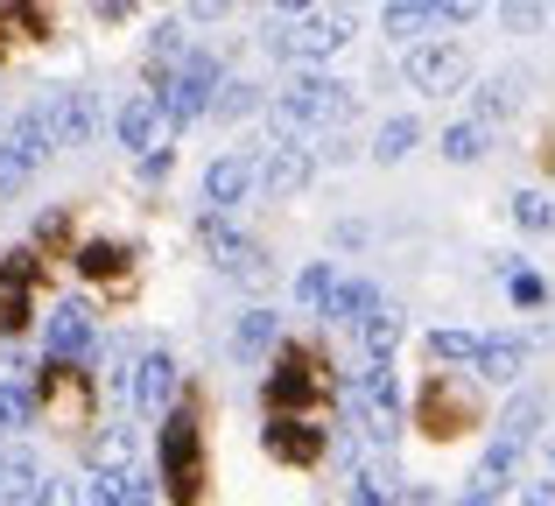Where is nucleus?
<instances>
[{"label": "nucleus", "mask_w": 555, "mask_h": 506, "mask_svg": "<svg viewBox=\"0 0 555 506\" xmlns=\"http://www.w3.org/2000/svg\"><path fill=\"white\" fill-rule=\"evenodd\" d=\"M274 106H282L302 134H324V127H345L359 113V92L345 78H324V70H296V78L282 85V99H274Z\"/></svg>", "instance_id": "obj_1"}, {"label": "nucleus", "mask_w": 555, "mask_h": 506, "mask_svg": "<svg viewBox=\"0 0 555 506\" xmlns=\"http://www.w3.org/2000/svg\"><path fill=\"white\" fill-rule=\"evenodd\" d=\"M155 465H163L169 499H197L204 493V429L197 408H169L163 429H155Z\"/></svg>", "instance_id": "obj_2"}, {"label": "nucleus", "mask_w": 555, "mask_h": 506, "mask_svg": "<svg viewBox=\"0 0 555 506\" xmlns=\"http://www.w3.org/2000/svg\"><path fill=\"white\" fill-rule=\"evenodd\" d=\"M218 85H225V64H218L211 50H190L183 64L169 70L163 85H155V99H163L169 127H190V120H204V113H211V99H218Z\"/></svg>", "instance_id": "obj_3"}, {"label": "nucleus", "mask_w": 555, "mask_h": 506, "mask_svg": "<svg viewBox=\"0 0 555 506\" xmlns=\"http://www.w3.org/2000/svg\"><path fill=\"white\" fill-rule=\"evenodd\" d=\"M401 78L415 85V92H429V99H443V92H464L472 85V50L464 42H415V50L401 56Z\"/></svg>", "instance_id": "obj_4"}, {"label": "nucleus", "mask_w": 555, "mask_h": 506, "mask_svg": "<svg viewBox=\"0 0 555 506\" xmlns=\"http://www.w3.org/2000/svg\"><path fill=\"white\" fill-rule=\"evenodd\" d=\"M36 120L50 127L56 148H85V141L99 134V99L85 92V85H56V92L36 99Z\"/></svg>", "instance_id": "obj_5"}, {"label": "nucleus", "mask_w": 555, "mask_h": 506, "mask_svg": "<svg viewBox=\"0 0 555 506\" xmlns=\"http://www.w3.org/2000/svg\"><path fill=\"white\" fill-rule=\"evenodd\" d=\"M42 352H50V366H78V359L99 352V316L85 310L78 296L56 302L50 316H42Z\"/></svg>", "instance_id": "obj_6"}, {"label": "nucleus", "mask_w": 555, "mask_h": 506, "mask_svg": "<svg viewBox=\"0 0 555 506\" xmlns=\"http://www.w3.org/2000/svg\"><path fill=\"white\" fill-rule=\"evenodd\" d=\"M197 239H204V254L218 260V274H232V282H260V274H268V247L246 239V233H232L225 219H211V211L197 219Z\"/></svg>", "instance_id": "obj_7"}, {"label": "nucleus", "mask_w": 555, "mask_h": 506, "mask_svg": "<svg viewBox=\"0 0 555 506\" xmlns=\"http://www.w3.org/2000/svg\"><path fill=\"white\" fill-rule=\"evenodd\" d=\"M113 134H120L127 155H141V163H149V155L169 148V134H177V127H169V113H163V99H155V92H134L120 113H113Z\"/></svg>", "instance_id": "obj_8"}, {"label": "nucleus", "mask_w": 555, "mask_h": 506, "mask_svg": "<svg viewBox=\"0 0 555 506\" xmlns=\"http://www.w3.org/2000/svg\"><path fill=\"white\" fill-rule=\"evenodd\" d=\"M254 191H260V163L254 155H218V163L204 169V205H211V219H225V211L246 205Z\"/></svg>", "instance_id": "obj_9"}, {"label": "nucleus", "mask_w": 555, "mask_h": 506, "mask_svg": "<svg viewBox=\"0 0 555 506\" xmlns=\"http://www.w3.org/2000/svg\"><path fill=\"white\" fill-rule=\"evenodd\" d=\"M260 443H268L274 465H317V457L331 451V437L310 423V415H268V437Z\"/></svg>", "instance_id": "obj_10"}, {"label": "nucleus", "mask_w": 555, "mask_h": 506, "mask_svg": "<svg viewBox=\"0 0 555 506\" xmlns=\"http://www.w3.org/2000/svg\"><path fill=\"white\" fill-rule=\"evenodd\" d=\"M177 387H183L177 359H169L163 345H149V352L134 359V408L141 415H169V408H177Z\"/></svg>", "instance_id": "obj_11"}, {"label": "nucleus", "mask_w": 555, "mask_h": 506, "mask_svg": "<svg viewBox=\"0 0 555 506\" xmlns=\"http://www.w3.org/2000/svg\"><path fill=\"white\" fill-rule=\"evenodd\" d=\"M317 394V359L310 352H282V366L268 373V415H302Z\"/></svg>", "instance_id": "obj_12"}, {"label": "nucleus", "mask_w": 555, "mask_h": 506, "mask_svg": "<svg viewBox=\"0 0 555 506\" xmlns=\"http://www.w3.org/2000/svg\"><path fill=\"white\" fill-rule=\"evenodd\" d=\"M317 177V148H268L260 155V197H296Z\"/></svg>", "instance_id": "obj_13"}, {"label": "nucleus", "mask_w": 555, "mask_h": 506, "mask_svg": "<svg viewBox=\"0 0 555 506\" xmlns=\"http://www.w3.org/2000/svg\"><path fill=\"white\" fill-rule=\"evenodd\" d=\"M28 274H36V260H28V254L0 260V338H14V330L28 324Z\"/></svg>", "instance_id": "obj_14"}, {"label": "nucleus", "mask_w": 555, "mask_h": 506, "mask_svg": "<svg viewBox=\"0 0 555 506\" xmlns=\"http://www.w3.org/2000/svg\"><path fill=\"white\" fill-rule=\"evenodd\" d=\"M331 324H352V330H366L373 324V316H379V288L366 282V274H345V282L338 288H331Z\"/></svg>", "instance_id": "obj_15"}, {"label": "nucleus", "mask_w": 555, "mask_h": 506, "mask_svg": "<svg viewBox=\"0 0 555 506\" xmlns=\"http://www.w3.org/2000/svg\"><path fill=\"white\" fill-rule=\"evenodd\" d=\"M514 479H520V443H500V437H492L486 457H478V471H472V493L478 499H500Z\"/></svg>", "instance_id": "obj_16"}, {"label": "nucleus", "mask_w": 555, "mask_h": 506, "mask_svg": "<svg viewBox=\"0 0 555 506\" xmlns=\"http://www.w3.org/2000/svg\"><path fill=\"white\" fill-rule=\"evenodd\" d=\"M520 373H528V338H486L478 345V380L514 387Z\"/></svg>", "instance_id": "obj_17"}, {"label": "nucleus", "mask_w": 555, "mask_h": 506, "mask_svg": "<svg viewBox=\"0 0 555 506\" xmlns=\"http://www.w3.org/2000/svg\"><path fill=\"white\" fill-rule=\"evenodd\" d=\"M542 423H548V394H542V387H528V394L506 401V415H500V443H534V437H542Z\"/></svg>", "instance_id": "obj_18"}, {"label": "nucleus", "mask_w": 555, "mask_h": 506, "mask_svg": "<svg viewBox=\"0 0 555 506\" xmlns=\"http://www.w3.org/2000/svg\"><path fill=\"white\" fill-rule=\"evenodd\" d=\"M36 493H42L36 451H0V506H28Z\"/></svg>", "instance_id": "obj_19"}, {"label": "nucleus", "mask_w": 555, "mask_h": 506, "mask_svg": "<svg viewBox=\"0 0 555 506\" xmlns=\"http://www.w3.org/2000/svg\"><path fill=\"white\" fill-rule=\"evenodd\" d=\"M8 155H14V163L28 169V177H36V169H42V163H50V155H56V141H50V127L36 120V106H28L22 120L8 127Z\"/></svg>", "instance_id": "obj_20"}, {"label": "nucleus", "mask_w": 555, "mask_h": 506, "mask_svg": "<svg viewBox=\"0 0 555 506\" xmlns=\"http://www.w3.org/2000/svg\"><path fill=\"white\" fill-rule=\"evenodd\" d=\"M436 148H443V163H486V155H492V127L486 120H450L443 127V134H436Z\"/></svg>", "instance_id": "obj_21"}, {"label": "nucleus", "mask_w": 555, "mask_h": 506, "mask_svg": "<svg viewBox=\"0 0 555 506\" xmlns=\"http://www.w3.org/2000/svg\"><path fill=\"white\" fill-rule=\"evenodd\" d=\"M274 338H282V316L274 310H246L240 324H232V359H268Z\"/></svg>", "instance_id": "obj_22"}, {"label": "nucleus", "mask_w": 555, "mask_h": 506, "mask_svg": "<svg viewBox=\"0 0 555 506\" xmlns=\"http://www.w3.org/2000/svg\"><path fill=\"white\" fill-rule=\"evenodd\" d=\"M514 106H520V70H500V78H486L472 92V120H486V127H500Z\"/></svg>", "instance_id": "obj_23"}, {"label": "nucleus", "mask_w": 555, "mask_h": 506, "mask_svg": "<svg viewBox=\"0 0 555 506\" xmlns=\"http://www.w3.org/2000/svg\"><path fill=\"white\" fill-rule=\"evenodd\" d=\"M401 330H408V316L393 310V302H379V316L359 330V338H366V366H387V352L401 345Z\"/></svg>", "instance_id": "obj_24"}, {"label": "nucleus", "mask_w": 555, "mask_h": 506, "mask_svg": "<svg viewBox=\"0 0 555 506\" xmlns=\"http://www.w3.org/2000/svg\"><path fill=\"white\" fill-rule=\"evenodd\" d=\"M415 141H422V120H415V113H393V120H379L373 155H379V163H401V155L415 148Z\"/></svg>", "instance_id": "obj_25"}, {"label": "nucleus", "mask_w": 555, "mask_h": 506, "mask_svg": "<svg viewBox=\"0 0 555 506\" xmlns=\"http://www.w3.org/2000/svg\"><path fill=\"white\" fill-rule=\"evenodd\" d=\"M379 22H387V36H422V28L443 22V8H429V0H393V8H379Z\"/></svg>", "instance_id": "obj_26"}, {"label": "nucleus", "mask_w": 555, "mask_h": 506, "mask_svg": "<svg viewBox=\"0 0 555 506\" xmlns=\"http://www.w3.org/2000/svg\"><path fill=\"white\" fill-rule=\"evenodd\" d=\"M28 415H36V387L28 380H0V437L28 429Z\"/></svg>", "instance_id": "obj_27"}, {"label": "nucleus", "mask_w": 555, "mask_h": 506, "mask_svg": "<svg viewBox=\"0 0 555 506\" xmlns=\"http://www.w3.org/2000/svg\"><path fill=\"white\" fill-rule=\"evenodd\" d=\"M331 288H338V274H331V260H310V268L296 274V302H302V310H317V316L331 310Z\"/></svg>", "instance_id": "obj_28"}, {"label": "nucleus", "mask_w": 555, "mask_h": 506, "mask_svg": "<svg viewBox=\"0 0 555 506\" xmlns=\"http://www.w3.org/2000/svg\"><path fill=\"white\" fill-rule=\"evenodd\" d=\"M246 113H260V85L225 78V85H218V99H211V120H246Z\"/></svg>", "instance_id": "obj_29"}, {"label": "nucleus", "mask_w": 555, "mask_h": 506, "mask_svg": "<svg viewBox=\"0 0 555 506\" xmlns=\"http://www.w3.org/2000/svg\"><path fill=\"white\" fill-rule=\"evenodd\" d=\"M120 268H127V247H113V239H85L78 247V274H92V282H113Z\"/></svg>", "instance_id": "obj_30"}, {"label": "nucleus", "mask_w": 555, "mask_h": 506, "mask_svg": "<svg viewBox=\"0 0 555 506\" xmlns=\"http://www.w3.org/2000/svg\"><path fill=\"white\" fill-rule=\"evenodd\" d=\"M478 345L472 330H429V359H443V366H478Z\"/></svg>", "instance_id": "obj_31"}, {"label": "nucleus", "mask_w": 555, "mask_h": 506, "mask_svg": "<svg viewBox=\"0 0 555 506\" xmlns=\"http://www.w3.org/2000/svg\"><path fill=\"white\" fill-rule=\"evenodd\" d=\"M92 471H134V429H106L92 443Z\"/></svg>", "instance_id": "obj_32"}, {"label": "nucleus", "mask_w": 555, "mask_h": 506, "mask_svg": "<svg viewBox=\"0 0 555 506\" xmlns=\"http://www.w3.org/2000/svg\"><path fill=\"white\" fill-rule=\"evenodd\" d=\"M514 225L520 233H548L555 225V197L548 191H514Z\"/></svg>", "instance_id": "obj_33"}, {"label": "nucleus", "mask_w": 555, "mask_h": 506, "mask_svg": "<svg viewBox=\"0 0 555 506\" xmlns=\"http://www.w3.org/2000/svg\"><path fill=\"white\" fill-rule=\"evenodd\" d=\"M506 296H514L520 310H542V302H548V282L534 268H514V274H506Z\"/></svg>", "instance_id": "obj_34"}, {"label": "nucleus", "mask_w": 555, "mask_h": 506, "mask_svg": "<svg viewBox=\"0 0 555 506\" xmlns=\"http://www.w3.org/2000/svg\"><path fill=\"white\" fill-rule=\"evenodd\" d=\"M28 506H85V493H78L70 479H42V493L28 499Z\"/></svg>", "instance_id": "obj_35"}, {"label": "nucleus", "mask_w": 555, "mask_h": 506, "mask_svg": "<svg viewBox=\"0 0 555 506\" xmlns=\"http://www.w3.org/2000/svg\"><path fill=\"white\" fill-rule=\"evenodd\" d=\"M22 183H28V169L14 163V155H8V141H0V197H14Z\"/></svg>", "instance_id": "obj_36"}, {"label": "nucleus", "mask_w": 555, "mask_h": 506, "mask_svg": "<svg viewBox=\"0 0 555 506\" xmlns=\"http://www.w3.org/2000/svg\"><path fill=\"white\" fill-rule=\"evenodd\" d=\"M520 506H555V479H528L520 485Z\"/></svg>", "instance_id": "obj_37"}, {"label": "nucleus", "mask_w": 555, "mask_h": 506, "mask_svg": "<svg viewBox=\"0 0 555 506\" xmlns=\"http://www.w3.org/2000/svg\"><path fill=\"white\" fill-rule=\"evenodd\" d=\"M352 506H387V499H379V493H359V485H352Z\"/></svg>", "instance_id": "obj_38"}, {"label": "nucleus", "mask_w": 555, "mask_h": 506, "mask_svg": "<svg viewBox=\"0 0 555 506\" xmlns=\"http://www.w3.org/2000/svg\"><path fill=\"white\" fill-rule=\"evenodd\" d=\"M457 506H492V499H478V493H464V499H457Z\"/></svg>", "instance_id": "obj_39"}, {"label": "nucleus", "mask_w": 555, "mask_h": 506, "mask_svg": "<svg viewBox=\"0 0 555 506\" xmlns=\"http://www.w3.org/2000/svg\"><path fill=\"white\" fill-rule=\"evenodd\" d=\"M548 465H555V437H548Z\"/></svg>", "instance_id": "obj_40"}]
</instances>
